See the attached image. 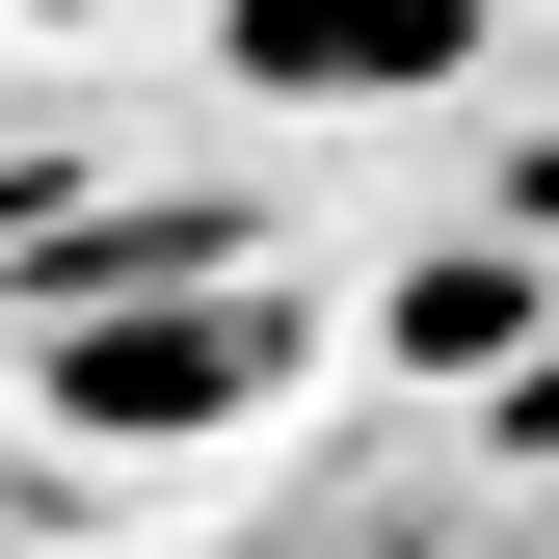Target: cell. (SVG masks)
<instances>
[{
    "label": "cell",
    "instance_id": "cell-1",
    "mask_svg": "<svg viewBox=\"0 0 559 559\" xmlns=\"http://www.w3.org/2000/svg\"><path fill=\"white\" fill-rule=\"evenodd\" d=\"M507 53V0H240V81L266 107H427Z\"/></svg>",
    "mask_w": 559,
    "mask_h": 559
}]
</instances>
